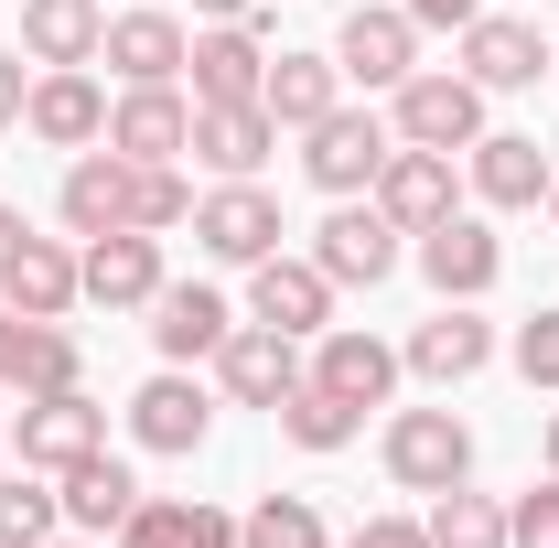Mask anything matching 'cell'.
<instances>
[{
    "label": "cell",
    "mask_w": 559,
    "mask_h": 548,
    "mask_svg": "<svg viewBox=\"0 0 559 548\" xmlns=\"http://www.w3.org/2000/svg\"><path fill=\"white\" fill-rule=\"evenodd\" d=\"M388 151H399V130H388L377 108H334V119H312V130H301V172L345 205V194H377Z\"/></svg>",
    "instance_id": "6da1fadb"
},
{
    "label": "cell",
    "mask_w": 559,
    "mask_h": 548,
    "mask_svg": "<svg viewBox=\"0 0 559 548\" xmlns=\"http://www.w3.org/2000/svg\"><path fill=\"white\" fill-rule=\"evenodd\" d=\"M388 484H399V495H452V484H474V430L452 409H399L388 419Z\"/></svg>",
    "instance_id": "7a4b0ae2"
},
{
    "label": "cell",
    "mask_w": 559,
    "mask_h": 548,
    "mask_svg": "<svg viewBox=\"0 0 559 548\" xmlns=\"http://www.w3.org/2000/svg\"><path fill=\"white\" fill-rule=\"evenodd\" d=\"M334 65H345V86H366V97H377V86L399 97V86L419 75V22L399 11V0H355L345 33H334Z\"/></svg>",
    "instance_id": "3957f363"
},
{
    "label": "cell",
    "mask_w": 559,
    "mask_h": 548,
    "mask_svg": "<svg viewBox=\"0 0 559 548\" xmlns=\"http://www.w3.org/2000/svg\"><path fill=\"white\" fill-rule=\"evenodd\" d=\"M140 183H151V162H130V151H75L66 194H55L66 237H119V226H140ZM140 237H151V226H140Z\"/></svg>",
    "instance_id": "277c9868"
},
{
    "label": "cell",
    "mask_w": 559,
    "mask_h": 548,
    "mask_svg": "<svg viewBox=\"0 0 559 548\" xmlns=\"http://www.w3.org/2000/svg\"><path fill=\"white\" fill-rule=\"evenodd\" d=\"M11 452H22L33 474H66V463H86V452H108V409H97L86 388L22 398V419H11Z\"/></svg>",
    "instance_id": "5b68a950"
},
{
    "label": "cell",
    "mask_w": 559,
    "mask_h": 548,
    "mask_svg": "<svg viewBox=\"0 0 559 548\" xmlns=\"http://www.w3.org/2000/svg\"><path fill=\"white\" fill-rule=\"evenodd\" d=\"M312 270L334 279V290H377V279L399 270V226L377 215V194H366V205L345 194V205L312 226Z\"/></svg>",
    "instance_id": "8992f818"
},
{
    "label": "cell",
    "mask_w": 559,
    "mask_h": 548,
    "mask_svg": "<svg viewBox=\"0 0 559 548\" xmlns=\"http://www.w3.org/2000/svg\"><path fill=\"white\" fill-rule=\"evenodd\" d=\"M55 388H86V355H75L66 323H33L0 301V398H55Z\"/></svg>",
    "instance_id": "52a82bcc"
},
{
    "label": "cell",
    "mask_w": 559,
    "mask_h": 548,
    "mask_svg": "<svg viewBox=\"0 0 559 548\" xmlns=\"http://www.w3.org/2000/svg\"><path fill=\"white\" fill-rule=\"evenodd\" d=\"M419 279L441 301H485L495 279H506V237H495L485 215H441V226H419Z\"/></svg>",
    "instance_id": "ba28073f"
},
{
    "label": "cell",
    "mask_w": 559,
    "mask_h": 548,
    "mask_svg": "<svg viewBox=\"0 0 559 548\" xmlns=\"http://www.w3.org/2000/svg\"><path fill=\"white\" fill-rule=\"evenodd\" d=\"M388 130L409 140V151H474L485 140V86L474 75H409Z\"/></svg>",
    "instance_id": "9c48e42d"
},
{
    "label": "cell",
    "mask_w": 559,
    "mask_h": 548,
    "mask_svg": "<svg viewBox=\"0 0 559 548\" xmlns=\"http://www.w3.org/2000/svg\"><path fill=\"white\" fill-rule=\"evenodd\" d=\"M183 97L194 108H248L259 86H270V44H259V22H215V33H194V55H183Z\"/></svg>",
    "instance_id": "30bf717a"
},
{
    "label": "cell",
    "mask_w": 559,
    "mask_h": 548,
    "mask_svg": "<svg viewBox=\"0 0 559 548\" xmlns=\"http://www.w3.org/2000/svg\"><path fill=\"white\" fill-rule=\"evenodd\" d=\"M248 323H270V334H290V344H312L323 323H334V279L312 270V259H259L248 270Z\"/></svg>",
    "instance_id": "8fae6325"
},
{
    "label": "cell",
    "mask_w": 559,
    "mask_h": 548,
    "mask_svg": "<svg viewBox=\"0 0 559 548\" xmlns=\"http://www.w3.org/2000/svg\"><path fill=\"white\" fill-rule=\"evenodd\" d=\"M194 248L226 259V270H259L280 248V205L259 183H215V194H194Z\"/></svg>",
    "instance_id": "7c38bea8"
},
{
    "label": "cell",
    "mask_w": 559,
    "mask_h": 548,
    "mask_svg": "<svg viewBox=\"0 0 559 548\" xmlns=\"http://www.w3.org/2000/svg\"><path fill=\"white\" fill-rule=\"evenodd\" d=\"M22 130L44 140V151H97V140H108V97H97V75H86V65H44V75H33V97H22Z\"/></svg>",
    "instance_id": "4fadbf2b"
},
{
    "label": "cell",
    "mask_w": 559,
    "mask_h": 548,
    "mask_svg": "<svg viewBox=\"0 0 559 548\" xmlns=\"http://www.w3.org/2000/svg\"><path fill=\"white\" fill-rule=\"evenodd\" d=\"M183 55H194V33L162 11V0H140L108 22V44H97V65H119V86H183Z\"/></svg>",
    "instance_id": "5bb4252c"
},
{
    "label": "cell",
    "mask_w": 559,
    "mask_h": 548,
    "mask_svg": "<svg viewBox=\"0 0 559 548\" xmlns=\"http://www.w3.org/2000/svg\"><path fill=\"white\" fill-rule=\"evenodd\" d=\"M215 388H226L237 409H280V398L301 388V344L270 334V323H237V334L215 344Z\"/></svg>",
    "instance_id": "9a60e30c"
},
{
    "label": "cell",
    "mask_w": 559,
    "mask_h": 548,
    "mask_svg": "<svg viewBox=\"0 0 559 548\" xmlns=\"http://www.w3.org/2000/svg\"><path fill=\"white\" fill-rule=\"evenodd\" d=\"M301 377H312V388H334V398H355V409H388V398H399V344L355 334V323H323Z\"/></svg>",
    "instance_id": "2e32d148"
},
{
    "label": "cell",
    "mask_w": 559,
    "mask_h": 548,
    "mask_svg": "<svg viewBox=\"0 0 559 548\" xmlns=\"http://www.w3.org/2000/svg\"><path fill=\"white\" fill-rule=\"evenodd\" d=\"M399 366L430 377V388H463V377H485V366H495V323L474 312V301H441V312L399 344Z\"/></svg>",
    "instance_id": "e0dca14e"
},
{
    "label": "cell",
    "mask_w": 559,
    "mask_h": 548,
    "mask_svg": "<svg viewBox=\"0 0 559 548\" xmlns=\"http://www.w3.org/2000/svg\"><path fill=\"white\" fill-rule=\"evenodd\" d=\"M377 215L419 237V226H441V215H463V183H452V151H388V172H377Z\"/></svg>",
    "instance_id": "ac0fdd59"
},
{
    "label": "cell",
    "mask_w": 559,
    "mask_h": 548,
    "mask_svg": "<svg viewBox=\"0 0 559 548\" xmlns=\"http://www.w3.org/2000/svg\"><path fill=\"white\" fill-rule=\"evenodd\" d=\"M75 270H86V301H108V312H151V301H162V237H140V226L86 237Z\"/></svg>",
    "instance_id": "d6986e66"
},
{
    "label": "cell",
    "mask_w": 559,
    "mask_h": 548,
    "mask_svg": "<svg viewBox=\"0 0 559 548\" xmlns=\"http://www.w3.org/2000/svg\"><path fill=\"white\" fill-rule=\"evenodd\" d=\"M463 162H474V194H485L495 215H527V205H549V183H559V162H549V151H538L527 130H485L474 151H463Z\"/></svg>",
    "instance_id": "ffe728a7"
},
{
    "label": "cell",
    "mask_w": 559,
    "mask_h": 548,
    "mask_svg": "<svg viewBox=\"0 0 559 548\" xmlns=\"http://www.w3.org/2000/svg\"><path fill=\"white\" fill-rule=\"evenodd\" d=\"M226 334H237L226 290H205V279H162V301H151V344H162V366H205Z\"/></svg>",
    "instance_id": "44dd1931"
},
{
    "label": "cell",
    "mask_w": 559,
    "mask_h": 548,
    "mask_svg": "<svg viewBox=\"0 0 559 548\" xmlns=\"http://www.w3.org/2000/svg\"><path fill=\"white\" fill-rule=\"evenodd\" d=\"M205 430H215V398L183 377V366H162V377L130 398V441L140 452H205Z\"/></svg>",
    "instance_id": "7402d4cb"
},
{
    "label": "cell",
    "mask_w": 559,
    "mask_h": 548,
    "mask_svg": "<svg viewBox=\"0 0 559 548\" xmlns=\"http://www.w3.org/2000/svg\"><path fill=\"white\" fill-rule=\"evenodd\" d=\"M108 151H130V162H183V151H194V97H183V86H130V97L108 108Z\"/></svg>",
    "instance_id": "603a6c76"
},
{
    "label": "cell",
    "mask_w": 559,
    "mask_h": 548,
    "mask_svg": "<svg viewBox=\"0 0 559 548\" xmlns=\"http://www.w3.org/2000/svg\"><path fill=\"white\" fill-rule=\"evenodd\" d=\"M559 55L549 44H538V22H506V11H474V22H463V75H474V86H538V75H549Z\"/></svg>",
    "instance_id": "cb8c5ba5"
},
{
    "label": "cell",
    "mask_w": 559,
    "mask_h": 548,
    "mask_svg": "<svg viewBox=\"0 0 559 548\" xmlns=\"http://www.w3.org/2000/svg\"><path fill=\"white\" fill-rule=\"evenodd\" d=\"M0 301H11V312H33V323H66L75 301H86L75 248H66V237H22V259L0 270Z\"/></svg>",
    "instance_id": "d4e9b609"
},
{
    "label": "cell",
    "mask_w": 559,
    "mask_h": 548,
    "mask_svg": "<svg viewBox=\"0 0 559 548\" xmlns=\"http://www.w3.org/2000/svg\"><path fill=\"white\" fill-rule=\"evenodd\" d=\"M280 151V119L248 97V108H194V162L226 172V183H259V162Z\"/></svg>",
    "instance_id": "484cf974"
},
{
    "label": "cell",
    "mask_w": 559,
    "mask_h": 548,
    "mask_svg": "<svg viewBox=\"0 0 559 548\" xmlns=\"http://www.w3.org/2000/svg\"><path fill=\"white\" fill-rule=\"evenodd\" d=\"M55 495H66V527H86V538H119L140 505V474L119 463V452H86V463H66L55 474Z\"/></svg>",
    "instance_id": "4316f807"
},
{
    "label": "cell",
    "mask_w": 559,
    "mask_h": 548,
    "mask_svg": "<svg viewBox=\"0 0 559 548\" xmlns=\"http://www.w3.org/2000/svg\"><path fill=\"white\" fill-rule=\"evenodd\" d=\"M119 548H237V516L205 505V495H140Z\"/></svg>",
    "instance_id": "83f0119b"
},
{
    "label": "cell",
    "mask_w": 559,
    "mask_h": 548,
    "mask_svg": "<svg viewBox=\"0 0 559 548\" xmlns=\"http://www.w3.org/2000/svg\"><path fill=\"white\" fill-rule=\"evenodd\" d=\"M259 108H270L280 130H312V119H334V108H345V65H334V55H270Z\"/></svg>",
    "instance_id": "f1b7e54d"
},
{
    "label": "cell",
    "mask_w": 559,
    "mask_h": 548,
    "mask_svg": "<svg viewBox=\"0 0 559 548\" xmlns=\"http://www.w3.org/2000/svg\"><path fill=\"white\" fill-rule=\"evenodd\" d=\"M97 44H108L97 0H22V55L33 65H97Z\"/></svg>",
    "instance_id": "f546056e"
},
{
    "label": "cell",
    "mask_w": 559,
    "mask_h": 548,
    "mask_svg": "<svg viewBox=\"0 0 559 548\" xmlns=\"http://www.w3.org/2000/svg\"><path fill=\"white\" fill-rule=\"evenodd\" d=\"M270 419H280V441H301V452H345L355 430H366V409H355V398H334V388H312V377H301Z\"/></svg>",
    "instance_id": "4dcf8cb0"
},
{
    "label": "cell",
    "mask_w": 559,
    "mask_h": 548,
    "mask_svg": "<svg viewBox=\"0 0 559 548\" xmlns=\"http://www.w3.org/2000/svg\"><path fill=\"white\" fill-rule=\"evenodd\" d=\"M430 548H516V527H506V505L495 495H474V484H452V495H430Z\"/></svg>",
    "instance_id": "1f68e13d"
},
{
    "label": "cell",
    "mask_w": 559,
    "mask_h": 548,
    "mask_svg": "<svg viewBox=\"0 0 559 548\" xmlns=\"http://www.w3.org/2000/svg\"><path fill=\"white\" fill-rule=\"evenodd\" d=\"M237 548H334V527H323L312 495H259V505L237 516Z\"/></svg>",
    "instance_id": "d6a6232c"
},
{
    "label": "cell",
    "mask_w": 559,
    "mask_h": 548,
    "mask_svg": "<svg viewBox=\"0 0 559 548\" xmlns=\"http://www.w3.org/2000/svg\"><path fill=\"white\" fill-rule=\"evenodd\" d=\"M55 527H66V495H55V484L22 463V474L0 484V548H44Z\"/></svg>",
    "instance_id": "836d02e7"
},
{
    "label": "cell",
    "mask_w": 559,
    "mask_h": 548,
    "mask_svg": "<svg viewBox=\"0 0 559 548\" xmlns=\"http://www.w3.org/2000/svg\"><path fill=\"white\" fill-rule=\"evenodd\" d=\"M506 355H516V377H527L538 398H559V312H527V323H516V344H506Z\"/></svg>",
    "instance_id": "e575fe53"
},
{
    "label": "cell",
    "mask_w": 559,
    "mask_h": 548,
    "mask_svg": "<svg viewBox=\"0 0 559 548\" xmlns=\"http://www.w3.org/2000/svg\"><path fill=\"white\" fill-rule=\"evenodd\" d=\"M506 527H516V548H559V474L527 484V495L506 505Z\"/></svg>",
    "instance_id": "d590c367"
},
{
    "label": "cell",
    "mask_w": 559,
    "mask_h": 548,
    "mask_svg": "<svg viewBox=\"0 0 559 548\" xmlns=\"http://www.w3.org/2000/svg\"><path fill=\"white\" fill-rule=\"evenodd\" d=\"M334 548H430V527H419V516H366V527L334 538Z\"/></svg>",
    "instance_id": "8d00e7d4"
},
{
    "label": "cell",
    "mask_w": 559,
    "mask_h": 548,
    "mask_svg": "<svg viewBox=\"0 0 559 548\" xmlns=\"http://www.w3.org/2000/svg\"><path fill=\"white\" fill-rule=\"evenodd\" d=\"M22 97H33V86H22V65L0 55V119H22Z\"/></svg>",
    "instance_id": "74e56055"
},
{
    "label": "cell",
    "mask_w": 559,
    "mask_h": 548,
    "mask_svg": "<svg viewBox=\"0 0 559 548\" xmlns=\"http://www.w3.org/2000/svg\"><path fill=\"white\" fill-rule=\"evenodd\" d=\"M22 237H33V226H22V215L0 205V270H11V259H22Z\"/></svg>",
    "instance_id": "f35d334b"
},
{
    "label": "cell",
    "mask_w": 559,
    "mask_h": 548,
    "mask_svg": "<svg viewBox=\"0 0 559 548\" xmlns=\"http://www.w3.org/2000/svg\"><path fill=\"white\" fill-rule=\"evenodd\" d=\"M194 11H215V22H248V11H259V0H194Z\"/></svg>",
    "instance_id": "ab89813d"
},
{
    "label": "cell",
    "mask_w": 559,
    "mask_h": 548,
    "mask_svg": "<svg viewBox=\"0 0 559 548\" xmlns=\"http://www.w3.org/2000/svg\"><path fill=\"white\" fill-rule=\"evenodd\" d=\"M538 441H549V474H559V409H549V430H538Z\"/></svg>",
    "instance_id": "60d3db41"
},
{
    "label": "cell",
    "mask_w": 559,
    "mask_h": 548,
    "mask_svg": "<svg viewBox=\"0 0 559 548\" xmlns=\"http://www.w3.org/2000/svg\"><path fill=\"white\" fill-rule=\"evenodd\" d=\"M44 548H97V538H44Z\"/></svg>",
    "instance_id": "b9f144b4"
},
{
    "label": "cell",
    "mask_w": 559,
    "mask_h": 548,
    "mask_svg": "<svg viewBox=\"0 0 559 548\" xmlns=\"http://www.w3.org/2000/svg\"><path fill=\"white\" fill-rule=\"evenodd\" d=\"M0 441H11V409H0Z\"/></svg>",
    "instance_id": "7bdbcfd3"
},
{
    "label": "cell",
    "mask_w": 559,
    "mask_h": 548,
    "mask_svg": "<svg viewBox=\"0 0 559 548\" xmlns=\"http://www.w3.org/2000/svg\"><path fill=\"white\" fill-rule=\"evenodd\" d=\"M549 215H559V183H549Z\"/></svg>",
    "instance_id": "ee69618b"
}]
</instances>
